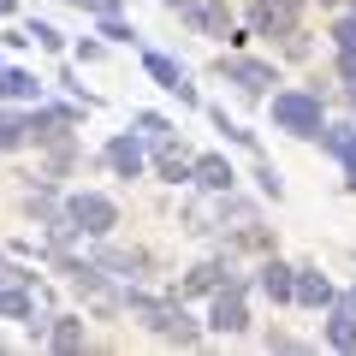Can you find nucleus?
<instances>
[{"mask_svg": "<svg viewBox=\"0 0 356 356\" xmlns=\"http://www.w3.org/2000/svg\"><path fill=\"white\" fill-rule=\"evenodd\" d=\"M273 125L291 131V137H321V95H309V89H280L273 95Z\"/></svg>", "mask_w": 356, "mask_h": 356, "instance_id": "obj_1", "label": "nucleus"}, {"mask_svg": "<svg viewBox=\"0 0 356 356\" xmlns=\"http://www.w3.org/2000/svg\"><path fill=\"white\" fill-rule=\"evenodd\" d=\"M65 220H72L77 232H89V238H107V232L119 226V208L107 202L102 191H77L72 202H65Z\"/></svg>", "mask_w": 356, "mask_h": 356, "instance_id": "obj_2", "label": "nucleus"}, {"mask_svg": "<svg viewBox=\"0 0 356 356\" xmlns=\"http://www.w3.org/2000/svg\"><path fill=\"white\" fill-rule=\"evenodd\" d=\"M131 303L143 309V321H149L161 339H178V344H196V321L184 315V303H149V297H131Z\"/></svg>", "mask_w": 356, "mask_h": 356, "instance_id": "obj_3", "label": "nucleus"}, {"mask_svg": "<svg viewBox=\"0 0 356 356\" xmlns=\"http://www.w3.org/2000/svg\"><path fill=\"white\" fill-rule=\"evenodd\" d=\"M143 72H149L154 83L166 89V95H178V102H184V107H196V102H202V95H196V83H191V77H184V65H178L172 54H143Z\"/></svg>", "mask_w": 356, "mask_h": 356, "instance_id": "obj_4", "label": "nucleus"}, {"mask_svg": "<svg viewBox=\"0 0 356 356\" xmlns=\"http://www.w3.org/2000/svg\"><path fill=\"white\" fill-rule=\"evenodd\" d=\"M0 315H6V321H30V315H36V303H30V273L0 267Z\"/></svg>", "mask_w": 356, "mask_h": 356, "instance_id": "obj_5", "label": "nucleus"}, {"mask_svg": "<svg viewBox=\"0 0 356 356\" xmlns=\"http://www.w3.org/2000/svg\"><path fill=\"white\" fill-rule=\"evenodd\" d=\"M214 332H243L250 327V309H243V285L226 280V291H214V315H208Z\"/></svg>", "mask_w": 356, "mask_h": 356, "instance_id": "obj_6", "label": "nucleus"}, {"mask_svg": "<svg viewBox=\"0 0 356 356\" xmlns=\"http://www.w3.org/2000/svg\"><path fill=\"white\" fill-rule=\"evenodd\" d=\"M220 77H232V83H238V89H250V95H261L267 83H280L267 60H243V54H232V60H220Z\"/></svg>", "mask_w": 356, "mask_h": 356, "instance_id": "obj_7", "label": "nucleus"}, {"mask_svg": "<svg viewBox=\"0 0 356 356\" xmlns=\"http://www.w3.org/2000/svg\"><path fill=\"white\" fill-rule=\"evenodd\" d=\"M107 166H113L119 178H137L143 166H149V154H143L137 137H113V143H107Z\"/></svg>", "mask_w": 356, "mask_h": 356, "instance_id": "obj_8", "label": "nucleus"}, {"mask_svg": "<svg viewBox=\"0 0 356 356\" xmlns=\"http://www.w3.org/2000/svg\"><path fill=\"white\" fill-rule=\"evenodd\" d=\"M291 24H297V0H261L255 6V30H267V36H285Z\"/></svg>", "mask_w": 356, "mask_h": 356, "instance_id": "obj_9", "label": "nucleus"}, {"mask_svg": "<svg viewBox=\"0 0 356 356\" xmlns=\"http://www.w3.org/2000/svg\"><path fill=\"white\" fill-rule=\"evenodd\" d=\"M191 178L202 184V191H232V166H226V154H196V166H191Z\"/></svg>", "mask_w": 356, "mask_h": 356, "instance_id": "obj_10", "label": "nucleus"}, {"mask_svg": "<svg viewBox=\"0 0 356 356\" xmlns=\"http://www.w3.org/2000/svg\"><path fill=\"white\" fill-rule=\"evenodd\" d=\"M327 344H332V350H356V309H350V303H332V315H327Z\"/></svg>", "mask_w": 356, "mask_h": 356, "instance_id": "obj_11", "label": "nucleus"}, {"mask_svg": "<svg viewBox=\"0 0 356 356\" xmlns=\"http://www.w3.org/2000/svg\"><path fill=\"white\" fill-rule=\"evenodd\" d=\"M261 291L273 297V303H291V297H297V267L267 261V267H261Z\"/></svg>", "mask_w": 356, "mask_h": 356, "instance_id": "obj_12", "label": "nucleus"}, {"mask_svg": "<svg viewBox=\"0 0 356 356\" xmlns=\"http://www.w3.org/2000/svg\"><path fill=\"white\" fill-rule=\"evenodd\" d=\"M42 83L30 72H18V65H0V102H36Z\"/></svg>", "mask_w": 356, "mask_h": 356, "instance_id": "obj_13", "label": "nucleus"}, {"mask_svg": "<svg viewBox=\"0 0 356 356\" xmlns=\"http://www.w3.org/2000/svg\"><path fill=\"white\" fill-rule=\"evenodd\" d=\"M291 303H309V309L332 303V285H327V273H315V267H297V297H291Z\"/></svg>", "mask_w": 356, "mask_h": 356, "instance_id": "obj_14", "label": "nucleus"}, {"mask_svg": "<svg viewBox=\"0 0 356 356\" xmlns=\"http://www.w3.org/2000/svg\"><path fill=\"white\" fill-rule=\"evenodd\" d=\"M178 13L191 18L196 30H208V36H226V24H232V13H226V6H214V0H208V6H191V0H184Z\"/></svg>", "mask_w": 356, "mask_h": 356, "instance_id": "obj_15", "label": "nucleus"}, {"mask_svg": "<svg viewBox=\"0 0 356 356\" xmlns=\"http://www.w3.org/2000/svg\"><path fill=\"white\" fill-rule=\"evenodd\" d=\"M154 166H161V178H166V184H184L196 161H184V154L172 149V137H161V154H154Z\"/></svg>", "mask_w": 356, "mask_h": 356, "instance_id": "obj_16", "label": "nucleus"}, {"mask_svg": "<svg viewBox=\"0 0 356 356\" xmlns=\"http://www.w3.org/2000/svg\"><path fill=\"white\" fill-rule=\"evenodd\" d=\"M220 273H226L220 261H202V267H191V273H184V285H178V297H196V291H220Z\"/></svg>", "mask_w": 356, "mask_h": 356, "instance_id": "obj_17", "label": "nucleus"}, {"mask_svg": "<svg viewBox=\"0 0 356 356\" xmlns=\"http://www.w3.org/2000/svg\"><path fill=\"white\" fill-rule=\"evenodd\" d=\"M321 149H332L339 161H350L356 154V131L350 125H321Z\"/></svg>", "mask_w": 356, "mask_h": 356, "instance_id": "obj_18", "label": "nucleus"}, {"mask_svg": "<svg viewBox=\"0 0 356 356\" xmlns=\"http://www.w3.org/2000/svg\"><path fill=\"white\" fill-rule=\"evenodd\" d=\"M48 344H54V350H83V321H72V315H65V321H54Z\"/></svg>", "mask_w": 356, "mask_h": 356, "instance_id": "obj_19", "label": "nucleus"}, {"mask_svg": "<svg viewBox=\"0 0 356 356\" xmlns=\"http://www.w3.org/2000/svg\"><path fill=\"white\" fill-rule=\"evenodd\" d=\"M24 137H30V119H18V113H0V149H18Z\"/></svg>", "mask_w": 356, "mask_h": 356, "instance_id": "obj_20", "label": "nucleus"}, {"mask_svg": "<svg viewBox=\"0 0 356 356\" xmlns=\"http://www.w3.org/2000/svg\"><path fill=\"white\" fill-rule=\"evenodd\" d=\"M137 131H143V137H154V143H161V137H172V125H166L161 113H137Z\"/></svg>", "mask_w": 356, "mask_h": 356, "instance_id": "obj_21", "label": "nucleus"}, {"mask_svg": "<svg viewBox=\"0 0 356 356\" xmlns=\"http://www.w3.org/2000/svg\"><path fill=\"white\" fill-rule=\"evenodd\" d=\"M102 261H107V267H119V273H137V267H143V255H137V250H107Z\"/></svg>", "mask_w": 356, "mask_h": 356, "instance_id": "obj_22", "label": "nucleus"}, {"mask_svg": "<svg viewBox=\"0 0 356 356\" xmlns=\"http://www.w3.org/2000/svg\"><path fill=\"white\" fill-rule=\"evenodd\" d=\"M102 36H107V42H131L137 30H131V24H125L119 13H107V18H102Z\"/></svg>", "mask_w": 356, "mask_h": 356, "instance_id": "obj_23", "label": "nucleus"}, {"mask_svg": "<svg viewBox=\"0 0 356 356\" xmlns=\"http://www.w3.org/2000/svg\"><path fill=\"white\" fill-rule=\"evenodd\" d=\"M255 178H261V191L273 196V202H280V196H285V184H280V172H273V166H255Z\"/></svg>", "mask_w": 356, "mask_h": 356, "instance_id": "obj_24", "label": "nucleus"}, {"mask_svg": "<svg viewBox=\"0 0 356 356\" xmlns=\"http://www.w3.org/2000/svg\"><path fill=\"white\" fill-rule=\"evenodd\" d=\"M30 42H42V48H60V30H54V24H30Z\"/></svg>", "mask_w": 356, "mask_h": 356, "instance_id": "obj_25", "label": "nucleus"}, {"mask_svg": "<svg viewBox=\"0 0 356 356\" xmlns=\"http://www.w3.org/2000/svg\"><path fill=\"white\" fill-rule=\"evenodd\" d=\"M332 42H339V48H356V18H339V24H332Z\"/></svg>", "mask_w": 356, "mask_h": 356, "instance_id": "obj_26", "label": "nucleus"}, {"mask_svg": "<svg viewBox=\"0 0 356 356\" xmlns=\"http://www.w3.org/2000/svg\"><path fill=\"white\" fill-rule=\"evenodd\" d=\"M339 77H344V83H356V48H339Z\"/></svg>", "mask_w": 356, "mask_h": 356, "instance_id": "obj_27", "label": "nucleus"}, {"mask_svg": "<svg viewBox=\"0 0 356 356\" xmlns=\"http://www.w3.org/2000/svg\"><path fill=\"white\" fill-rule=\"evenodd\" d=\"M77 6H89L95 18H107V13H119V0H77Z\"/></svg>", "mask_w": 356, "mask_h": 356, "instance_id": "obj_28", "label": "nucleus"}, {"mask_svg": "<svg viewBox=\"0 0 356 356\" xmlns=\"http://www.w3.org/2000/svg\"><path fill=\"white\" fill-rule=\"evenodd\" d=\"M344 172H350V178H344V184H350V191H356V154H350V161H344Z\"/></svg>", "mask_w": 356, "mask_h": 356, "instance_id": "obj_29", "label": "nucleus"}, {"mask_svg": "<svg viewBox=\"0 0 356 356\" xmlns=\"http://www.w3.org/2000/svg\"><path fill=\"white\" fill-rule=\"evenodd\" d=\"M18 13V0H0V18H13Z\"/></svg>", "mask_w": 356, "mask_h": 356, "instance_id": "obj_30", "label": "nucleus"}, {"mask_svg": "<svg viewBox=\"0 0 356 356\" xmlns=\"http://www.w3.org/2000/svg\"><path fill=\"white\" fill-rule=\"evenodd\" d=\"M161 6H184V0H161Z\"/></svg>", "mask_w": 356, "mask_h": 356, "instance_id": "obj_31", "label": "nucleus"}, {"mask_svg": "<svg viewBox=\"0 0 356 356\" xmlns=\"http://www.w3.org/2000/svg\"><path fill=\"white\" fill-rule=\"evenodd\" d=\"M344 303H350V309H356V291H350V297H344Z\"/></svg>", "mask_w": 356, "mask_h": 356, "instance_id": "obj_32", "label": "nucleus"}]
</instances>
